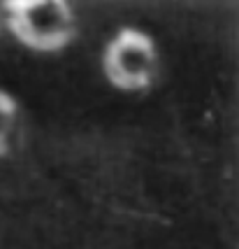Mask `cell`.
I'll list each match as a JSON object with an SVG mask.
<instances>
[{
  "instance_id": "obj_1",
  "label": "cell",
  "mask_w": 239,
  "mask_h": 249,
  "mask_svg": "<svg viewBox=\"0 0 239 249\" xmlns=\"http://www.w3.org/2000/svg\"><path fill=\"white\" fill-rule=\"evenodd\" d=\"M7 28L35 52H58L75 40L77 19L63 0H10Z\"/></svg>"
},
{
  "instance_id": "obj_2",
  "label": "cell",
  "mask_w": 239,
  "mask_h": 249,
  "mask_svg": "<svg viewBox=\"0 0 239 249\" xmlns=\"http://www.w3.org/2000/svg\"><path fill=\"white\" fill-rule=\"evenodd\" d=\"M102 68L112 87L121 91H144L151 87L158 68L156 44L144 31L121 28L105 49Z\"/></svg>"
},
{
  "instance_id": "obj_3",
  "label": "cell",
  "mask_w": 239,
  "mask_h": 249,
  "mask_svg": "<svg viewBox=\"0 0 239 249\" xmlns=\"http://www.w3.org/2000/svg\"><path fill=\"white\" fill-rule=\"evenodd\" d=\"M16 103L10 93L0 91V156L7 154L10 149V140H12V133H14V126H16Z\"/></svg>"
}]
</instances>
